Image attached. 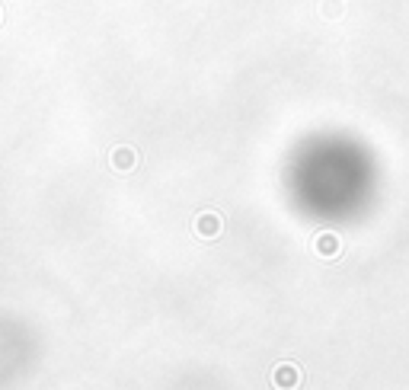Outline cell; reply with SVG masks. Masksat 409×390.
Returning <instances> with one entry per match:
<instances>
[{
  "label": "cell",
  "instance_id": "cell-1",
  "mask_svg": "<svg viewBox=\"0 0 409 390\" xmlns=\"http://www.w3.org/2000/svg\"><path fill=\"white\" fill-rule=\"evenodd\" d=\"M310 205L323 215L348 218L365 208L375 195V167L361 147L355 144H326L310 161Z\"/></svg>",
  "mask_w": 409,
  "mask_h": 390
}]
</instances>
